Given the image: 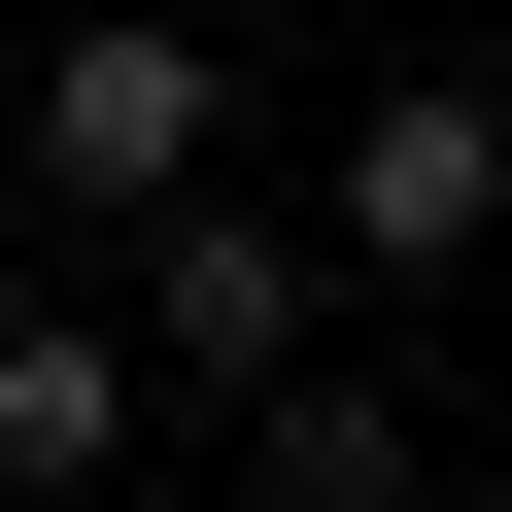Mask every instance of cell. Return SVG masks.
I'll list each match as a JSON object with an SVG mask.
<instances>
[{
    "label": "cell",
    "mask_w": 512,
    "mask_h": 512,
    "mask_svg": "<svg viewBox=\"0 0 512 512\" xmlns=\"http://www.w3.org/2000/svg\"><path fill=\"white\" fill-rule=\"evenodd\" d=\"M103 239H137V376H171V410H239V376L342 342V239L239 205V171H171V205H103Z\"/></svg>",
    "instance_id": "1"
},
{
    "label": "cell",
    "mask_w": 512,
    "mask_h": 512,
    "mask_svg": "<svg viewBox=\"0 0 512 512\" xmlns=\"http://www.w3.org/2000/svg\"><path fill=\"white\" fill-rule=\"evenodd\" d=\"M0 171H35V205H171V171H239V69L171 35V0H103V35H35Z\"/></svg>",
    "instance_id": "2"
},
{
    "label": "cell",
    "mask_w": 512,
    "mask_h": 512,
    "mask_svg": "<svg viewBox=\"0 0 512 512\" xmlns=\"http://www.w3.org/2000/svg\"><path fill=\"white\" fill-rule=\"evenodd\" d=\"M308 239H342L376 308H444L478 239H512V103H478V69H410V103H342V171H308Z\"/></svg>",
    "instance_id": "3"
},
{
    "label": "cell",
    "mask_w": 512,
    "mask_h": 512,
    "mask_svg": "<svg viewBox=\"0 0 512 512\" xmlns=\"http://www.w3.org/2000/svg\"><path fill=\"white\" fill-rule=\"evenodd\" d=\"M137 410H171V376H137L103 308H35V274H0V478H137Z\"/></svg>",
    "instance_id": "4"
},
{
    "label": "cell",
    "mask_w": 512,
    "mask_h": 512,
    "mask_svg": "<svg viewBox=\"0 0 512 512\" xmlns=\"http://www.w3.org/2000/svg\"><path fill=\"white\" fill-rule=\"evenodd\" d=\"M239 478H274V512H410L444 444H410V376H342V342H308V376H239Z\"/></svg>",
    "instance_id": "5"
}]
</instances>
